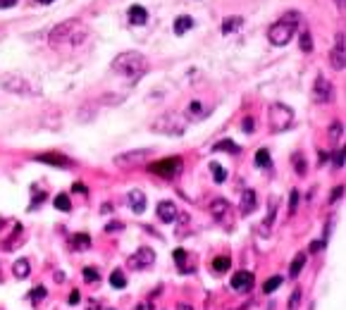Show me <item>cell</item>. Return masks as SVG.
<instances>
[{
  "label": "cell",
  "mask_w": 346,
  "mask_h": 310,
  "mask_svg": "<svg viewBox=\"0 0 346 310\" xmlns=\"http://www.w3.org/2000/svg\"><path fill=\"white\" fill-rule=\"evenodd\" d=\"M112 69H115L117 74L136 81V79H141V76L148 72V60H146L141 53H136V50H127V53H119V55L112 60Z\"/></svg>",
  "instance_id": "1"
},
{
  "label": "cell",
  "mask_w": 346,
  "mask_h": 310,
  "mask_svg": "<svg viewBox=\"0 0 346 310\" xmlns=\"http://www.w3.org/2000/svg\"><path fill=\"white\" fill-rule=\"evenodd\" d=\"M86 27H84L79 19H67L63 22V24H57L55 29H50L48 34V41L53 43V46H60V43H82L84 38H86Z\"/></svg>",
  "instance_id": "2"
},
{
  "label": "cell",
  "mask_w": 346,
  "mask_h": 310,
  "mask_svg": "<svg viewBox=\"0 0 346 310\" xmlns=\"http://www.w3.org/2000/svg\"><path fill=\"white\" fill-rule=\"evenodd\" d=\"M298 19H301L298 12H287L284 17H279V19L268 29V38H270L272 46H287V43L291 41V36L296 34Z\"/></svg>",
  "instance_id": "3"
},
{
  "label": "cell",
  "mask_w": 346,
  "mask_h": 310,
  "mask_svg": "<svg viewBox=\"0 0 346 310\" xmlns=\"http://www.w3.org/2000/svg\"><path fill=\"white\" fill-rule=\"evenodd\" d=\"M151 131L162 134V136H181L187 131V119L179 117L177 112H165L151 122Z\"/></svg>",
  "instance_id": "4"
},
{
  "label": "cell",
  "mask_w": 346,
  "mask_h": 310,
  "mask_svg": "<svg viewBox=\"0 0 346 310\" xmlns=\"http://www.w3.org/2000/svg\"><path fill=\"white\" fill-rule=\"evenodd\" d=\"M268 124H270V129L275 134L289 129L291 124H294V110L284 103H272L270 110H268Z\"/></svg>",
  "instance_id": "5"
},
{
  "label": "cell",
  "mask_w": 346,
  "mask_h": 310,
  "mask_svg": "<svg viewBox=\"0 0 346 310\" xmlns=\"http://www.w3.org/2000/svg\"><path fill=\"white\" fill-rule=\"evenodd\" d=\"M153 174H158L162 179H172L177 174L181 172V160L179 158H165V160H158V162H153L148 167Z\"/></svg>",
  "instance_id": "6"
},
{
  "label": "cell",
  "mask_w": 346,
  "mask_h": 310,
  "mask_svg": "<svg viewBox=\"0 0 346 310\" xmlns=\"http://www.w3.org/2000/svg\"><path fill=\"white\" fill-rule=\"evenodd\" d=\"M210 213L217 222H220L222 227H234V217H232V205H229V200L225 198H217L210 203Z\"/></svg>",
  "instance_id": "7"
},
{
  "label": "cell",
  "mask_w": 346,
  "mask_h": 310,
  "mask_svg": "<svg viewBox=\"0 0 346 310\" xmlns=\"http://www.w3.org/2000/svg\"><path fill=\"white\" fill-rule=\"evenodd\" d=\"M153 153L148 148H138V151H127V153H119L117 158H115V165L117 167H136L141 162L151 158Z\"/></svg>",
  "instance_id": "8"
},
{
  "label": "cell",
  "mask_w": 346,
  "mask_h": 310,
  "mask_svg": "<svg viewBox=\"0 0 346 310\" xmlns=\"http://www.w3.org/2000/svg\"><path fill=\"white\" fill-rule=\"evenodd\" d=\"M313 100H315V103H332L334 100L332 84L327 81L322 74L315 79V84H313Z\"/></svg>",
  "instance_id": "9"
},
{
  "label": "cell",
  "mask_w": 346,
  "mask_h": 310,
  "mask_svg": "<svg viewBox=\"0 0 346 310\" xmlns=\"http://www.w3.org/2000/svg\"><path fill=\"white\" fill-rule=\"evenodd\" d=\"M210 112H213V108L206 105L203 100H191V103L187 105V110H184V119H187V122H201Z\"/></svg>",
  "instance_id": "10"
},
{
  "label": "cell",
  "mask_w": 346,
  "mask_h": 310,
  "mask_svg": "<svg viewBox=\"0 0 346 310\" xmlns=\"http://www.w3.org/2000/svg\"><path fill=\"white\" fill-rule=\"evenodd\" d=\"M127 262H129V267L132 270H146L155 262V253H153L151 248H138L134 255H129V260Z\"/></svg>",
  "instance_id": "11"
},
{
  "label": "cell",
  "mask_w": 346,
  "mask_h": 310,
  "mask_svg": "<svg viewBox=\"0 0 346 310\" xmlns=\"http://www.w3.org/2000/svg\"><path fill=\"white\" fill-rule=\"evenodd\" d=\"M330 60H332V67L337 69V72H341V69L346 67V50H344V34L337 36V43H334V50L332 55H330Z\"/></svg>",
  "instance_id": "12"
},
{
  "label": "cell",
  "mask_w": 346,
  "mask_h": 310,
  "mask_svg": "<svg viewBox=\"0 0 346 310\" xmlns=\"http://www.w3.org/2000/svg\"><path fill=\"white\" fill-rule=\"evenodd\" d=\"M232 289H234L236 294H249V291L253 289V275H251V272H236V275L232 277Z\"/></svg>",
  "instance_id": "13"
},
{
  "label": "cell",
  "mask_w": 346,
  "mask_h": 310,
  "mask_svg": "<svg viewBox=\"0 0 346 310\" xmlns=\"http://www.w3.org/2000/svg\"><path fill=\"white\" fill-rule=\"evenodd\" d=\"M177 215H179V210H177V205H174L172 200H160V203H158V217H160V222L170 224V222L177 220Z\"/></svg>",
  "instance_id": "14"
},
{
  "label": "cell",
  "mask_w": 346,
  "mask_h": 310,
  "mask_svg": "<svg viewBox=\"0 0 346 310\" xmlns=\"http://www.w3.org/2000/svg\"><path fill=\"white\" fill-rule=\"evenodd\" d=\"M256 208H258L256 191H253V189H246V191H243V196H241V200H239V213H241V215H251V213H256Z\"/></svg>",
  "instance_id": "15"
},
{
  "label": "cell",
  "mask_w": 346,
  "mask_h": 310,
  "mask_svg": "<svg viewBox=\"0 0 346 310\" xmlns=\"http://www.w3.org/2000/svg\"><path fill=\"white\" fill-rule=\"evenodd\" d=\"M127 205L132 208V213L141 215L146 210V193L138 191V189H132V191L127 193Z\"/></svg>",
  "instance_id": "16"
},
{
  "label": "cell",
  "mask_w": 346,
  "mask_h": 310,
  "mask_svg": "<svg viewBox=\"0 0 346 310\" xmlns=\"http://www.w3.org/2000/svg\"><path fill=\"white\" fill-rule=\"evenodd\" d=\"M29 272H31V262H29L27 258H19V260H14V265H12L14 279H27Z\"/></svg>",
  "instance_id": "17"
},
{
  "label": "cell",
  "mask_w": 346,
  "mask_h": 310,
  "mask_svg": "<svg viewBox=\"0 0 346 310\" xmlns=\"http://www.w3.org/2000/svg\"><path fill=\"white\" fill-rule=\"evenodd\" d=\"M36 160L38 162H48V165H60V167H69L72 162H69L67 158H63L60 153H46V155H36Z\"/></svg>",
  "instance_id": "18"
},
{
  "label": "cell",
  "mask_w": 346,
  "mask_h": 310,
  "mask_svg": "<svg viewBox=\"0 0 346 310\" xmlns=\"http://www.w3.org/2000/svg\"><path fill=\"white\" fill-rule=\"evenodd\" d=\"M303 265H306V253H296L294 255V260H291V265H289V277L291 279H296V277L301 275Z\"/></svg>",
  "instance_id": "19"
},
{
  "label": "cell",
  "mask_w": 346,
  "mask_h": 310,
  "mask_svg": "<svg viewBox=\"0 0 346 310\" xmlns=\"http://www.w3.org/2000/svg\"><path fill=\"white\" fill-rule=\"evenodd\" d=\"M146 19H148V12H146L141 5L129 7V22H132V24H146Z\"/></svg>",
  "instance_id": "20"
},
{
  "label": "cell",
  "mask_w": 346,
  "mask_h": 310,
  "mask_svg": "<svg viewBox=\"0 0 346 310\" xmlns=\"http://www.w3.org/2000/svg\"><path fill=\"white\" fill-rule=\"evenodd\" d=\"M191 27H194V19H191V17H187V14H181V17H177V22H174V34H177V36L187 34Z\"/></svg>",
  "instance_id": "21"
},
{
  "label": "cell",
  "mask_w": 346,
  "mask_h": 310,
  "mask_svg": "<svg viewBox=\"0 0 346 310\" xmlns=\"http://www.w3.org/2000/svg\"><path fill=\"white\" fill-rule=\"evenodd\" d=\"M241 24H243L241 17H227V19L222 22V34H232V31H236Z\"/></svg>",
  "instance_id": "22"
},
{
  "label": "cell",
  "mask_w": 346,
  "mask_h": 310,
  "mask_svg": "<svg viewBox=\"0 0 346 310\" xmlns=\"http://www.w3.org/2000/svg\"><path fill=\"white\" fill-rule=\"evenodd\" d=\"M72 248H74V251H89L91 248L89 234H76L74 239H72Z\"/></svg>",
  "instance_id": "23"
},
{
  "label": "cell",
  "mask_w": 346,
  "mask_h": 310,
  "mask_svg": "<svg viewBox=\"0 0 346 310\" xmlns=\"http://www.w3.org/2000/svg\"><path fill=\"white\" fill-rule=\"evenodd\" d=\"M110 284H112V289H125V286H127V277H125V272H122V270H112Z\"/></svg>",
  "instance_id": "24"
},
{
  "label": "cell",
  "mask_w": 346,
  "mask_h": 310,
  "mask_svg": "<svg viewBox=\"0 0 346 310\" xmlns=\"http://www.w3.org/2000/svg\"><path fill=\"white\" fill-rule=\"evenodd\" d=\"M341 138H344V124H341V122H334L332 127H330V141L337 146Z\"/></svg>",
  "instance_id": "25"
},
{
  "label": "cell",
  "mask_w": 346,
  "mask_h": 310,
  "mask_svg": "<svg viewBox=\"0 0 346 310\" xmlns=\"http://www.w3.org/2000/svg\"><path fill=\"white\" fill-rule=\"evenodd\" d=\"M210 170H213V179L217 181V184H222V181H227V170L220 165V162H210Z\"/></svg>",
  "instance_id": "26"
},
{
  "label": "cell",
  "mask_w": 346,
  "mask_h": 310,
  "mask_svg": "<svg viewBox=\"0 0 346 310\" xmlns=\"http://www.w3.org/2000/svg\"><path fill=\"white\" fill-rule=\"evenodd\" d=\"M229 265H232L229 255H217V258L213 260V270H215V272H227Z\"/></svg>",
  "instance_id": "27"
},
{
  "label": "cell",
  "mask_w": 346,
  "mask_h": 310,
  "mask_svg": "<svg viewBox=\"0 0 346 310\" xmlns=\"http://www.w3.org/2000/svg\"><path fill=\"white\" fill-rule=\"evenodd\" d=\"M55 208H57V210H63V213H69V210H72V200H69L67 193H60V196H55Z\"/></svg>",
  "instance_id": "28"
},
{
  "label": "cell",
  "mask_w": 346,
  "mask_h": 310,
  "mask_svg": "<svg viewBox=\"0 0 346 310\" xmlns=\"http://www.w3.org/2000/svg\"><path fill=\"white\" fill-rule=\"evenodd\" d=\"M279 284H282V277H279V275H275V277H270V279L265 282L263 291H265V294H272V291H277V289H279Z\"/></svg>",
  "instance_id": "29"
},
{
  "label": "cell",
  "mask_w": 346,
  "mask_h": 310,
  "mask_svg": "<svg viewBox=\"0 0 346 310\" xmlns=\"http://www.w3.org/2000/svg\"><path fill=\"white\" fill-rule=\"evenodd\" d=\"M256 165L258 167H268V165H270V153L265 151V148H260V151L256 153Z\"/></svg>",
  "instance_id": "30"
},
{
  "label": "cell",
  "mask_w": 346,
  "mask_h": 310,
  "mask_svg": "<svg viewBox=\"0 0 346 310\" xmlns=\"http://www.w3.org/2000/svg\"><path fill=\"white\" fill-rule=\"evenodd\" d=\"M215 151H229V153H239V146L232 143V141H220L215 143Z\"/></svg>",
  "instance_id": "31"
},
{
  "label": "cell",
  "mask_w": 346,
  "mask_h": 310,
  "mask_svg": "<svg viewBox=\"0 0 346 310\" xmlns=\"http://www.w3.org/2000/svg\"><path fill=\"white\" fill-rule=\"evenodd\" d=\"M84 279L86 282H98L100 279V272L96 267H84Z\"/></svg>",
  "instance_id": "32"
},
{
  "label": "cell",
  "mask_w": 346,
  "mask_h": 310,
  "mask_svg": "<svg viewBox=\"0 0 346 310\" xmlns=\"http://www.w3.org/2000/svg\"><path fill=\"white\" fill-rule=\"evenodd\" d=\"M298 305H301V289H294L289 298V310H298Z\"/></svg>",
  "instance_id": "33"
},
{
  "label": "cell",
  "mask_w": 346,
  "mask_h": 310,
  "mask_svg": "<svg viewBox=\"0 0 346 310\" xmlns=\"http://www.w3.org/2000/svg\"><path fill=\"white\" fill-rule=\"evenodd\" d=\"M301 50H303V53H311L313 50V41H311V34H308V31L301 34Z\"/></svg>",
  "instance_id": "34"
},
{
  "label": "cell",
  "mask_w": 346,
  "mask_h": 310,
  "mask_svg": "<svg viewBox=\"0 0 346 310\" xmlns=\"http://www.w3.org/2000/svg\"><path fill=\"white\" fill-rule=\"evenodd\" d=\"M294 167H296V172H298V174H306V167H308V165H306V158H301L298 153L294 155Z\"/></svg>",
  "instance_id": "35"
},
{
  "label": "cell",
  "mask_w": 346,
  "mask_h": 310,
  "mask_svg": "<svg viewBox=\"0 0 346 310\" xmlns=\"http://www.w3.org/2000/svg\"><path fill=\"white\" fill-rule=\"evenodd\" d=\"M43 296H46V286H36V289L31 291V294H29V298H31L34 303H38V301H41Z\"/></svg>",
  "instance_id": "36"
},
{
  "label": "cell",
  "mask_w": 346,
  "mask_h": 310,
  "mask_svg": "<svg viewBox=\"0 0 346 310\" xmlns=\"http://www.w3.org/2000/svg\"><path fill=\"white\" fill-rule=\"evenodd\" d=\"M174 260H177V265H179V267H184V260H187V251H184V248H177V251H174Z\"/></svg>",
  "instance_id": "37"
},
{
  "label": "cell",
  "mask_w": 346,
  "mask_h": 310,
  "mask_svg": "<svg viewBox=\"0 0 346 310\" xmlns=\"http://www.w3.org/2000/svg\"><path fill=\"white\" fill-rule=\"evenodd\" d=\"M332 162H334V167H344V148L332 153Z\"/></svg>",
  "instance_id": "38"
},
{
  "label": "cell",
  "mask_w": 346,
  "mask_h": 310,
  "mask_svg": "<svg viewBox=\"0 0 346 310\" xmlns=\"http://www.w3.org/2000/svg\"><path fill=\"white\" fill-rule=\"evenodd\" d=\"M119 229H125V222L115 220V222H110V224L105 227V232H108V234H112V232H119Z\"/></svg>",
  "instance_id": "39"
},
{
  "label": "cell",
  "mask_w": 346,
  "mask_h": 310,
  "mask_svg": "<svg viewBox=\"0 0 346 310\" xmlns=\"http://www.w3.org/2000/svg\"><path fill=\"white\" fill-rule=\"evenodd\" d=\"M296 205H298V191H291V198H289V213L291 215L296 213Z\"/></svg>",
  "instance_id": "40"
},
{
  "label": "cell",
  "mask_w": 346,
  "mask_h": 310,
  "mask_svg": "<svg viewBox=\"0 0 346 310\" xmlns=\"http://www.w3.org/2000/svg\"><path fill=\"white\" fill-rule=\"evenodd\" d=\"M253 127H256V124H253V117H246L241 122V129L243 131H253Z\"/></svg>",
  "instance_id": "41"
},
{
  "label": "cell",
  "mask_w": 346,
  "mask_h": 310,
  "mask_svg": "<svg viewBox=\"0 0 346 310\" xmlns=\"http://www.w3.org/2000/svg\"><path fill=\"white\" fill-rule=\"evenodd\" d=\"M341 196H344V186H337V189H334V191H332V198H330V200H332V203H334V200H339Z\"/></svg>",
  "instance_id": "42"
},
{
  "label": "cell",
  "mask_w": 346,
  "mask_h": 310,
  "mask_svg": "<svg viewBox=\"0 0 346 310\" xmlns=\"http://www.w3.org/2000/svg\"><path fill=\"white\" fill-rule=\"evenodd\" d=\"M79 301H82V294H79V291H72V294H69V303L76 305Z\"/></svg>",
  "instance_id": "43"
},
{
  "label": "cell",
  "mask_w": 346,
  "mask_h": 310,
  "mask_svg": "<svg viewBox=\"0 0 346 310\" xmlns=\"http://www.w3.org/2000/svg\"><path fill=\"white\" fill-rule=\"evenodd\" d=\"M17 0H0V10H5V7H12Z\"/></svg>",
  "instance_id": "44"
},
{
  "label": "cell",
  "mask_w": 346,
  "mask_h": 310,
  "mask_svg": "<svg viewBox=\"0 0 346 310\" xmlns=\"http://www.w3.org/2000/svg\"><path fill=\"white\" fill-rule=\"evenodd\" d=\"M330 160V153H320V158H318V162L322 165V162H327Z\"/></svg>",
  "instance_id": "45"
},
{
  "label": "cell",
  "mask_w": 346,
  "mask_h": 310,
  "mask_svg": "<svg viewBox=\"0 0 346 310\" xmlns=\"http://www.w3.org/2000/svg\"><path fill=\"white\" fill-rule=\"evenodd\" d=\"M179 310H194L191 305H187V303H179Z\"/></svg>",
  "instance_id": "46"
},
{
  "label": "cell",
  "mask_w": 346,
  "mask_h": 310,
  "mask_svg": "<svg viewBox=\"0 0 346 310\" xmlns=\"http://www.w3.org/2000/svg\"><path fill=\"white\" fill-rule=\"evenodd\" d=\"M38 3H43V5H48V3H55V0H38Z\"/></svg>",
  "instance_id": "47"
},
{
  "label": "cell",
  "mask_w": 346,
  "mask_h": 310,
  "mask_svg": "<svg viewBox=\"0 0 346 310\" xmlns=\"http://www.w3.org/2000/svg\"><path fill=\"white\" fill-rule=\"evenodd\" d=\"M236 310H246V305H239V308H236Z\"/></svg>",
  "instance_id": "48"
},
{
  "label": "cell",
  "mask_w": 346,
  "mask_h": 310,
  "mask_svg": "<svg viewBox=\"0 0 346 310\" xmlns=\"http://www.w3.org/2000/svg\"><path fill=\"white\" fill-rule=\"evenodd\" d=\"M337 3H339V5H344V0H337Z\"/></svg>",
  "instance_id": "49"
}]
</instances>
